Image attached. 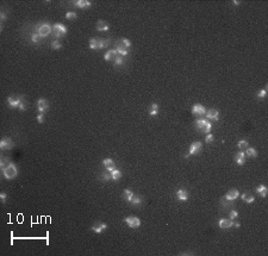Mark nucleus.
I'll use <instances>...</instances> for the list:
<instances>
[{
  "mask_svg": "<svg viewBox=\"0 0 268 256\" xmlns=\"http://www.w3.org/2000/svg\"><path fill=\"white\" fill-rule=\"evenodd\" d=\"M36 34H38L42 38H44L47 36H49L50 34H53V27L49 25L48 23H42L41 25H37Z\"/></svg>",
  "mask_w": 268,
  "mask_h": 256,
  "instance_id": "f257e3e1",
  "label": "nucleus"
},
{
  "mask_svg": "<svg viewBox=\"0 0 268 256\" xmlns=\"http://www.w3.org/2000/svg\"><path fill=\"white\" fill-rule=\"evenodd\" d=\"M3 174H4V178L7 179V180H11V179H14L17 174H18V169H17V167L16 164L11 163L8 167H6V168L3 170Z\"/></svg>",
  "mask_w": 268,
  "mask_h": 256,
  "instance_id": "f03ea898",
  "label": "nucleus"
},
{
  "mask_svg": "<svg viewBox=\"0 0 268 256\" xmlns=\"http://www.w3.org/2000/svg\"><path fill=\"white\" fill-rule=\"evenodd\" d=\"M66 34H67V27L63 24H61V23L54 24V26H53V36L55 38L58 39V38L63 37Z\"/></svg>",
  "mask_w": 268,
  "mask_h": 256,
  "instance_id": "7ed1b4c3",
  "label": "nucleus"
},
{
  "mask_svg": "<svg viewBox=\"0 0 268 256\" xmlns=\"http://www.w3.org/2000/svg\"><path fill=\"white\" fill-rule=\"evenodd\" d=\"M124 222L127 224L129 228H131V229H137V228H140V225H141L140 218L134 217V216H129V217L124 218Z\"/></svg>",
  "mask_w": 268,
  "mask_h": 256,
  "instance_id": "20e7f679",
  "label": "nucleus"
},
{
  "mask_svg": "<svg viewBox=\"0 0 268 256\" xmlns=\"http://www.w3.org/2000/svg\"><path fill=\"white\" fill-rule=\"evenodd\" d=\"M202 149H203V144H202V142H199V141H197V142H193L192 144H191V146H190V153H188L185 157H188L190 155H198L200 151H202Z\"/></svg>",
  "mask_w": 268,
  "mask_h": 256,
  "instance_id": "39448f33",
  "label": "nucleus"
},
{
  "mask_svg": "<svg viewBox=\"0 0 268 256\" xmlns=\"http://www.w3.org/2000/svg\"><path fill=\"white\" fill-rule=\"evenodd\" d=\"M92 231H94L95 233H101L105 229H107V224L106 223H103V222H97L92 225Z\"/></svg>",
  "mask_w": 268,
  "mask_h": 256,
  "instance_id": "423d86ee",
  "label": "nucleus"
},
{
  "mask_svg": "<svg viewBox=\"0 0 268 256\" xmlns=\"http://www.w3.org/2000/svg\"><path fill=\"white\" fill-rule=\"evenodd\" d=\"M22 98L23 97H18V95H11L7 98V104L11 106V107H18L19 104L22 101Z\"/></svg>",
  "mask_w": 268,
  "mask_h": 256,
  "instance_id": "0eeeda50",
  "label": "nucleus"
},
{
  "mask_svg": "<svg viewBox=\"0 0 268 256\" xmlns=\"http://www.w3.org/2000/svg\"><path fill=\"white\" fill-rule=\"evenodd\" d=\"M238 196H240V192H238L236 188H232L230 191H228L226 194L224 195V198L228 200V201H232V200H236Z\"/></svg>",
  "mask_w": 268,
  "mask_h": 256,
  "instance_id": "6e6552de",
  "label": "nucleus"
},
{
  "mask_svg": "<svg viewBox=\"0 0 268 256\" xmlns=\"http://www.w3.org/2000/svg\"><path fill=\"white\" fill-rule=\"evenodd\" d=\"M116 51L121 55V56H126L127 54H129V51H127V48L122 43V41H118L117 43H116Z\"/></svg>",
  "mask_w": 268,
  "mask_h": 256,
  "instance_id": "1a4fd4ad",
  "label": "nucleus"
},
{
  "mask_svg": "<svg viewBox=\"0 0 268 256\" xmlns=\"http://www.w3.org/2000/svg\"><path fill=\"white\" fill-rule=\"evenodd\" d=\"M48 107H49V103H48L47 99H44V98H41V99L37 100V110H38V112L43 113V112L48 109Z\"/></svg>",
  "mask_w": 268,
  "mask_h": 256,
  "instance_id": "9d476101",
  "label": "nucleus"
},
{
  "mask_svg": "<svg viewBox=\"0 0 268 256\" xmlns=\"http://www.w3.org/2000/svg\"><path fill=\"white\" fill-rule=\"evenodd\" d=\"M205 112H206V109L202 104H195L192 107V113L195 116H203V114H205Z\"/></svg>",
  "mask_w": 268,
  "mask_h": 256,
  "instance_id": "9b49d317",
  "label": "nucleus"
},
{
  "mask_svg": "<svg viewBox=\"0 0 268 256\" xmlns=\"http://www.w3.org/2000/svg\"><path fill=\"white\" fill-rule=\"evenodd\" d=\"M205 116L207 119H213V120H218L219 119V112H218L216 109H210L205 112Z\"/></svg>",
  "mask_w": 268,
  "mask_h": 256,
  "instance_id": "f8f14e48",
  "label": "nucleus"
},
{
  "mask_svg": "<svg viewBox=\"0 0 268 256\" xmlns=\"http://www.w3.org/2000/svg\"><path fill=\"white\" fill-rule=\"evenodd\" d=\"M232 219L230 218H222L219 219V222H218V225H219V228L221 229H229L232 226Z\"/></svg>",
  "mask_w": 268,
  "mask_h": 256,
  "instance_id": "ddd939ff",
  "label": "nucleus"
},
{
  "mask_svg": "<svg viewBox=\"0 0 268 256\" xmlns=\"http://www.w3.org/2000/svg\"><path fill=\"white\" fill-rule=\"evenodd\" d=\"M103 166L106 168V170L108 172H112L113 169H116V164H114V161L112 159H105L103 160Z\"/></svg>",
  "mask_w": 268,
  "mask_h": 256,
  "instance_id": "4468645a",
  "label": "nucleus"
},
{
  "mask_svg": "<svg viewBox=\"0 0 268 256\" xmlns=\"http://www.w3.org/2000/svg\"><path fill=\"white\" fill-rule=\"evenodd\" d=\"M13 142L10 140V138H3L1 142H0V148H1L3 150H6V149H11L13 148Z\"/></svg>",
  "mask_w": 268,
  "mask_h": 256,
  "instance_id": "2eb2a0df",
  "label": "nucleus"
},
{
  "mask_svg": "<svg viewBox=\"0 0 268 256\" xmlns=\"http://www.w3.org/2000/svg\"><path fill=\"white\" fill-rule=\"evenodd\" d=\"M235 161H236L237 164L243 166V164L245 163V154H244L242 150H240V151H238V153L235 155Z\"/></svg>",
  "mask_w": 268,
  "mask_h": 256,
  "instance_id": "dca6fc26",
  "label": "nucleus"
},
{
  "mask_svg": "<svg viewBox=\"0 0 268 256\" xmlns=\"http://www.w3.org/2000/svg\"><path fill=\"white\" fill-rule=\"evenodd\" d=\"M95 27H97L98 31H107L108 29H110V25H108V23L106 21H98Z\"/></svg>",
  "mask_w": 268,
  "mask_h": 256,
  "instance_id": "f3484780",
  "label": "nucleus"
},
{
  "mask_svg": "<svg viewBox=\"0 0 268 256\" xmlns=\"http://www.w3.org/2000/svg\"><path fill=\"white\" fill-rule=\"evenodd\" d=\"M74 5L79 8H88L91 7L92 3L88 1V0H76V1H74Z\"/></svg>",
  "mask_w": 268,
  "mask_h": 256,
  "instance_id": "a211bd4d",
  "label": "nucleus"
},
{
  "mask_svg": "<svg viewBox=\"0 0 268 256\" xmlns=\"http://www.w3.org/2000/svg\"><path fill=\"white\" fill-rule=\"evenodd\" d=\"M176 198L180 200V201H186V200L188 199V193H187V191L184 190V188L179 190V191L176 192Z\"/></svg>",
  "mask_w": 268,
  "mask_h": 256,
  "instance_id": "6ab92c4d",
  "label": "nucleus"
},
{
  "mask_svg": "<svg viewBox=\"0 0 268 256\" xmlns=\"http://www.w3.org/2000/svg\"><path fill=\"white\" fill-rule=\"evenodd\" d=\"M241 198H242V200H243L244 203H248V204H250V203H253V201L255 200L254 195H252L250 193H248V192H244V193H242Z\"/></svg>",
  "mask_w": 268,
  "mask_h": 256,
  "instance_id": "aec40b11",
  "label": "nucleus"
},
{
  "mask_svg": "<svg viewBox=\"0 0 268 256\" xmlns=\"http://www.w3.org/2000/svg\"><path fill=\"white\" fill-rule=\"evenodd\" d=\"M158 110H160V107H158V105H157L156 103H153V104L150 105V107H149L148 112H149V114H150L151 117H154V116H156V114L158 113Z\"/></svg>",
  "mask_w": 268,
  "mask_h": 256,
  "instance_id": "412c9836",
  "label": "nucleus"
},
{
  "mask_svg": "<svg viewBox=\"0 0 268 256\" xmlns=\"http://www.w3.org/2000/svg\"><path fill=\"white\" fill-rule=\"evenodd\" d=\"M123 195H124V199L127 201V203H131V200H132V198H134V192L131 191V190H129V188H126V190H124V192H123Z\"/></svg>",
  "mask_w": 268,
  "mask_h": 256,
  "instance_id": "4be33fe9",
  "label": "nucleus"
},
{
  "mask_svg": "<svg viewBox=\"0 0 268 256\" xmlns=\"http://www.w3.org/2000/svg\"><path fill=\"white\" fill-rule=\"evenodd\" d=\"M117 51L116 50H110V51H107L105 55H104V58L106 61H113L114 58L117 57Z\"/></svg>",
  "mask_w": 268,
  "mask_h": 256,
  "instance_id": "5701e85b",
  "label": "nucleus"
},
{
  "mask_svg": "<svg viewBox=\"0 0 268 256\" xmlns=\"http://www.w3.org/2000/svg\"><path fill=\"white\" fill-rule=\"evenodd\" d=\"M110 39H105V38H99V45L98 49H105L110 45Z\"/></svg>",
  "mask_w": 268,
  "mask_h": 256,
  "instance_id": "b1692460",
  "label": "nucleus"
},
{
  "mask_svg": "<svg viewBox=\"0 0 268 256\" xmlns=\"http://www.w3.org/2000/svg\"><path fill=\"white\" fill-rule=\"evenodd\" d=\"M110 174H111V179H112V180H114V181H118L119 179L122 178V172H121V170H118V169H113Z\"/></svg>",
  "mask_w": 268,
  "mask_h": 256,
  "instance_id": "393cba45",
  "label": "nucleus"
},
{
  "mask_svg": "<svg viewBox=\"0 0 268 256\" xmlns=\"http://www.w3.org/2000/svg\"><path fill=\"white\" fill-rule=\"evenodd\" d=\"M99 45V38H91L89 39V48L92 50H97Z\"/></svg>",
  "mask_w": 268,
  "mask_h": 256,
  "instance_id": "a878e982",
  "label": "nucleus"
},
{
  "mask_svg": "<svg viewBox=\"0 0 268 256\" xmlns=\"http://www.w3.org/2000/svg\"><path fill=\"white\" fill-rule=\"evenodd\" d=\"M256 192L259 193V194L262 196V198H265V196L267 195V187H266L265 185H260V186L256 188Z\"/></svg>",
  "mask_w": 268,
  "mask_h": 256,
  "instance_id": "bb28decb",
  "label": "nucleus"
},
{
  "mask_svg": "<svg viewBox=\"0 0 268 256\" xmlns=\"http://www.w3.org/2000/svg\"><path fill=\"white\" fill-rule=\"evenodd\" d=\"M244 154H245L247 156H249V157H253V159L257 156V151L254 149V148H249V146L247 148V151H245Z\"/></svg>",
  "mask_w": 268,
  "mask_h": 256,
  "instance_id": "cd10ccee",
  "label": "nucleus"
},
{
  "mask_svg": "<svg viewBox=\"0 0 268 256\" xmlns=\"http://www.w3.org/2000/svg\"><path fill=\"white\" fill-rule=\"evenodd\" d=\"M143 203V198L141 195H134V198H132V200H131V203L130 204H132V205H141Z\"/></svg>",
  "mask_w": 268,
  "mask_h": 256,
  "instance_id": "c85d7f7f",
  "label": "nucleus"
},
{
  "mask_svg": "<svg viewBox=\"0 0 268 256\" xmlns=\"http://www.w3.org/2000/svg\"><path fill=\"white\" fill-rule=\"evenodd\" d=\"M10 164H11V162H10V160L7 159V157H3L1 161H0V167H1V170H4L6 167H8Z\"/></svg>",
  "mask_w": 268,
  "mask_h": 256,
  "instance_id": "c756f323",
  "label": "nucleus"
},
{
  "mask_svg": "<svg viewBox=\"0 0 268 256\" xmlns=\"http://www.w3.org/2000/svg\"><path fill=\"white\" fill-rule=\"evenodd\" d=\"M113 61H114V66H116V67H121V66H123V64H124V62H125V61H124V57H123V56H121V55L117 56Z\"/></svg>",
  "mask_w": 268,
  "mask_h": 256,
  "instance_id": "7c9ffc66",
  "label": "nucleus"
},
{
  "mask_svg": "<svg viewBox=\"0 0 268 256\" xmlns=\"http://www.w3.org/2000/svg\"><path fill=\"white\" fill-rule=\"evenodd\" d=\"M211 129H212V124L208 122V120H206V123H205V125L203 126L202 131L205 132V133H210V132H211Z\"/></svg>",
  "mask_w": 268,
  "mask_h": 256,
  "instance_id": "2f4dec72",
  "label": "nucleus"
},
{
  "mask_svg": "<svg viewBox=\"0 0 268 256\" xmlns=\"http://www.w3.org/2000/svg\"><path fill=\"white\" fill-rule=\"evenodd\" d=\"M61 48H62V44L60 43L58 39H56V41L51 42V49H53V50H60Z\"/></svg>",
  "mask_w": 268,
  "mask_h": 256,
  "instance_id": "473e14b6",
  "label": "nucleus"
},
{
  "mask_svg": "<svg viewBox=\"0 0 268 256\" xmlns=\"http://www.w3.org/2000/svg\"><path fill=\"white\" fill-rule=\"evenodd\" d=\"M76 18H77V14L75 12H67L66 13V19H68V21H75Z\"/></svg>",
  "mask_w": 268,
  "mask_h": 256,
  "instance_id": "72a5a7b5",
  "label": "nucleus"
},
{
  "mask_svg": "<svg viewBox=\"0 0 268 256\" xmlns=\"http://www.w3.org/2000/svg\"><path fill=\"white\" fill-rule=\"evenodd\" d=\"M238 148H240V150H244V149H247L248 146H249V144H248V142L245 141V140H243V141H240L238 142Z\"/></svg>",
  "mask_w": 268,
  "mask_h": 256,
  "instance_id": "f704fd0d",
  "label": "nucleus"
},
{
  "mask_svg": "<svg viewBox=\"0 0 268 256\" xmlns=\"http://www.w3.org/2000/svg\"><path fill=\"white\" fill-rule=\"evenodd\" d=\"M205 123H206V119H203V118H202V119H197V122H195V126L198 127V129H203V126L205 125Z\"/></svg>",
  "mask_w": 268,
  "mask_h": 256,
  "instance_id": "c9c22d12",
  "label": "nucleus"
},
{
  "mask_svg": "<svg viewBox=\"0 0 268 256\" xmlns=\"http://www.w3.org/2000/svg\"><path fill=\"white\" fill-rule=\"evenodd\" d=\"M26 101L24 100V97L22 98V101H21V104H19V106H18V109L19 110H21V111H25L26 110Z\"/></svg>",
  "mask_w": 268,
  "mask_h": 256,
  "instance_id": "e433bc0d",
  "label": "nucleus"
},
{
  "mask_svg": "<svg viewBox=\"0 0 268 256\" xmlns=\"http://www.w3.org/2000/svg\"><path fill=\"white\" fill-rule=\"evenodd\" d=\"M31 41H32L34 43H37V42H39V41H42V37L39 36L38 34H34V35L31 36Z\"/></svg>",
  "mask_w": 268,
  "mask_h": 256,
  "instance_id": "4c0bfd02",
  "label": "nucleus"
},
{
  "mask_svg": "<svg viewBox=\"0 0 268 256\" xmlns=\"http://www.w3.org/2000/svg\"><path fill=\"white\" fill-rule=\"evenodd\" d=\"M101 181H108V180H111V174H108V173H103L101 174Z\"/></svg>",
  "mask_w": 268,
  "mask_h": 256,
  "instance_id": "58836bf2",
  "label": "nucleus"
},
{
  "mask_svg": "<svg viewBox=\"0 0 268 256\" xmlns=\"http://www.w3.org/2000/svg\"><path fill=\"white\" fill-rule=\"evenodd\" d=\"M266 95H267V87L259 91V93H257V98H266Z\"/></svg>",
  "mask_w": 268,
  "mask_h": 256,
  "instance_id": "ea45409f",
  "label": "nucleus"
},
{
  "mask_svg": "<svg viewBox=\"0 0 268 256\" xmlns=\"http://www.w3.org/2000/svg\"><path fill=\"white\" fill-rule=\"evenodd\" d=\"M121 41H122V43H123L126 48H130V47H131V41H130V39H127V38H122Z\"/></svg>",
  "mask_w": 268,
  "mask_h": 256,
  "instance_id": "a19ab883",
  "label": "nucleus"
},
{
  "mask_svg": "<svg viewBox=\"0 0 268 256\" xmlns=\"http://www.w3.org/2000/svg\"><path fill=\"white\" fill-rule=\"evenodd\" d=\"M229 217H230V219H236V218L238 217V212H237L236 210H231V211H230V214H229Z\"/></svg>",
  "mask_w": 268,
  "mask_h": 256,
  "instance_id": "79ce46f5",
  "label": "nucleus"
},
{
  "mask_svg": "<svg viewBox=\"0 0 268 256\" xmlns=\"http://www.w3.org/2000/svg\"><path fill=\"white\" fill-rule=\"evenodd\" d=\"M205 142H206V143H212V142H213V136H212V133H207V136L205 137Z\"/></svg>",
  "mask_w": 268,
  "mask_h": 256,
  "instance_id": "37998d69",
  "label": "nucleus"
},
{
  "mask_svg": "<svg viewBox=\"0 0 268 256\" xmlns=\"http://www.w3.org/2000/svg\"><path fill=\"white\" fill-rule=\"evenodd\" d=\"M37 122H38L39 124H42V123L44 122V114H43V113L39 112V114L37 116Z\"/></svg>",
  "mask_w": 268,
  "mask_h": 256,
  "instance_id": "c03bdc74",
  "label": "nucleus"
},
{
  "mask_svg": "<svg viewBox=\"0 0 268 256\" xmlns=\"http://www.w3.org/2000/svg\"><path fill=\"white\" fill-rule=\"evenodd\" d=\"M0 199H1L3 203H6V199H7V194L5 192H1L0 193Z\"/></svg>",
  "mask_w": 268,
  "mask_h": 256,
  "instance_id": "a18cd8bd",
  "label": "nucleus"
},
{
  "mask_svg": "<svg viewBox=\"0 0 268 256\" xmlns=\"http://www.w3.org/2000/svg\"><path fill=\"white\" fill-rule=\"evenodd\" d=\"M0 21H1V23L6 21V13L5 12H1V14H0Z\"/></svg>",
  "mask_w": 268,
  "mask_h": 256,
  "instance_id": "49530a36",
  "label": "nucleus"
},
{
  "mask_svg": "<svg viewBox=\"0 0 268 256\" xmlns=\"http://www.w3.org/2000/svg\"><path fill=\"white\" fill-rule=\"evenodd\" d=\"M232 226H235V228H240L241 224H240V222H235V223H232Z\"/></svg>",
  "mask_w": 268,
  "mask_h": 256,
  "instance_id": "de8ad7c7",
  "label": "nucleus"
},
{
  "mask_svg": "<svg viewBox=\"0 0 268 256\" xmlns=\"http://www.w3.org/2000/svg\"><path fill=\"white\" fill-rule=\"evenodd\" d=\"M180 255H193V253L187 251V253H180Z\"/></svg>",
  "mask_w": 268,
  "mask_h": 256,
  "instance_id": "09e8293b",
  "label": "nucleus"
},
{
  "mask_svg": "<svg viewBox=\"0 0 268 256\" xmlns=\"http://www.w3.org/2000/svg\"><path fill=\"white\" fill-rule=\"evenodd\" d=\"M234 4H235L236 6H238V5H240L241 3H240V1H237V0H234Z\"/></svg>",
  "mask_w": 268,
  "mask_h": 256,
  "instance_id": "8fccbe9b",
  "label": "nucleus"
}]
</instances>
